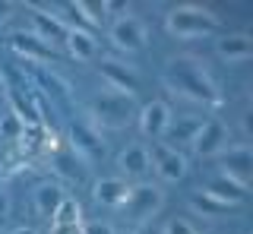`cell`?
Wrapping results in <instances>:
<instances>
[{
  "instance_id": "obj_26",
  "label": "cell",
  "mask_w": 253,
  "mask_h": 234,
  "mask_svg": "<svg viewBox=\"0 0 253 234\" xmlns=\"http://www.w3.org/2000/svg\"><path fill=\"white\" fill-rule=\"evenodd\" d=\"M162 234H200V231H196V225L190 218H171L162 228Z\"/></svg>"
},
{
  "instance_id": "obj_33",
  "label": "cell",
  "mask_w": 253,
  "mask_h": 234,
  "mask_svg": "<svg viewBox=\"0 0 253 234\" xmlns=\"http://www.w3.org/2000/svg\"><path fill=\"white\" fill-rule=\"evenodd\" d=\"M114 234H133V231H114Z\"/></svg>"
},
{
  "instance_id": "obj_11",
  "label": "cell",
  "mask_w": 253,
  "mask_h": 234,
  "mask_svg": "<svg viewBox=\"0 0 253 234\" xmlns=\"http://www.w3.org/2000/svg\"><path fill=\"white\" fill-rule=\"evenodd\" d=\"M98 73H101V79L108 82V89H114V92H130L133 95L136 85H139L136 67L126 64V60H117V57H101Z\"/></svg>"
},
{
  "instance_id": "obj_32",
  "label": "cell",
  "mask_w": 253,
  "mask_h": 234,
  "mask_svg": "<svg viewBox=\"0 0 253 234\" xmlns=\"http://www.w3.org/2000/svg\"><path fill=\"white\" fill-rule=\"evenodd\" d=\"M10 234H38V231H35V228H13Z\"/></svg>"
},
{
  "instance_id": "obj_1",
  "label": "cell",
  "mask_w": 253,
  "mask_h": 234,
  "mask_svg": "<svg viewBox=\"0 0 253 234\" xmlns=\"http://www.w3.org/2000/svg\"><path fill=\"white\" fill-rule=\"evenodd\" d=\"M162 82L168 85V92L193 101V105H203V108H218L221 105V92H218L215 79H212L209 70L203 67V60H196V57L168 60V67H165V73H162Z\"/></svg>"
},
{
  "instance_id": "obj_18",
  "label": "cell",
  "mask_w": 253,
  "mask_h": 234,
  "mask_svg": "<svg viewBox=\"0 0 253 234\" xmlns=\"http://www.w3.org/2000/svg\"><path fill=\"white\" fill-rule=\"evenodd\" d=\"M10 48L19 54V57H26V64H38V60H47L51 57V44H44L38 35L32 32H13L10 35Z\"/></svg>"
},
{
  "instance_id": "obj_25",
  "label": "cell",
  "mask_w": 253,
  "mask_h": 234,
  "mask_svg": "<svg viewBox=\"0 0 253 234\" xmlns=\"http://www.w3.org/2000/svg\"><path fill=\"white\" fill-rule=\"evenodd\" d=\"M193 209H196V212H203V215H221V212H231L228 206H221L218 199L206 196V193H200V196H193Z\"/></svg>"
},
{
  "instance_id": "obj_22",
  "label": "cell",
  "mask_w": 253,
  "mask_h": 234,
  "mask_svg": "<svg viewBox=\"0 0 253 234\" xmlns=\"http://www.w3.org/2000/svg\"><path fill=\"white\" fill-rule=\"evenodd\" d=\"M85 218H83V206L73 199V196H67L60 202V209L51 215V225H70V228H79Z\"/></svg>"
},
{
  "instance_id": "obj_23",
  "label": "cell",
  "mask_w": 253,
  "mask_h": 234,
  "mask_svg": "<svg viewBox=\"0 0 253 234\" xmlns=\"http://www.w3.org/2000/svg\"><path fill=\"white\" fill-rule=\"evenodd\" d=\"M22 133H26V123L19 120L13 111H6L0 117V139H10V143H19Z\"/></svg>"
},
{
  "instance_id": "obj_30",
  "label": "cell",
  "mask_w": 253,
  "mask_h": 234,
  "mask_svg": "<svg viewBox=\"0 0 253 234\" xmlns=\"http://www.w3.org/2000/svg\"><path fill=\"white\" fill-rule=\"evenodd\" d=\"M133 234H162V228L155 222H149V225H139V231H133Z\"/></svg>"
},
{
  "instance_id": "obj_3",
  "label": "cell",
  "mask_w": 253,
  "mask_h": 234,
  "mask_svg": "<svg viewBox=\"0 0 253 234\" xmlns=\"http://www.w3.org/2000/svg\"><path fill=\"white\" fill-rule=\"evenodd\" d=\"M221 26V19L209 6H200V3H180V6H171L168 16H165V32L177 41H193V38H209L215 35Z\"/></svg>"
},
{
  "instance_id": "obj_29",
  "label": "cell",
  "mask_w": 253,
  "mask_h": 234,
  "mask_svg": "<svg viewBox=\"0 0 253 234\" xmlns=\"http://www.w3.org/2000/svg\"><path fill=\"white\" fill-rule=\"evenodd\" d=\"M13 10H16L13 3H6V0H0V26H6V22L13 19Z\"/></svg>"
},
{
  "instance_id": "obj_4",
  "label": "cell",
  "mask_w": 253,
  "mask_h": 234,
  "mask_svg": "<svg viewBox=\"0 0 253 234\" xmlns=\"http://www.w3.org/2000/svg\"><path fill=\"white\" fill-rule=\"evenodd\" d=\"M108 41H111V48H117L121 54H139L149 44V29L136 13H121L108 26Z\"/></svg>"
},
{
  "instance_id": "obj_5",
  "label": "cell",
  "mask_w": 253,
  "mask_h": 234,
  "mask_svg": "<svg viewBox=\"0 0 253 234\" xmlns=\"http://www.w3.org/2000/svg\"><path fill=\"white\" fill-rule=\"evenodd\" d=\"M121 209L126 212V218H133L136 225H149V222H155V215L165 209V190L152 181H142L136 187H130L126 202Z\"/></svg>"
},
{
  "instance_id": "obj_20",
  "label": "cell",
  "mask_w": 253,
  "mask_h": 234,
  "mask_svg": "<svg viewBox=\"0 0 253 234\" xmlns=\"http://www.w3.org/2000/svg\"><path fill=\"white\" fill-rule=\"evenodd\" d=\"M63 44H67L70 57H76V60H95L98 57V38L89 29H70Z\"/></svg>"
},
{
  "instance_id": "obj_10",
  "label": "cell",
  "mask_w": 253,
  "mask_h": 234,
  "mask_svg": "<svg viewBox=\"0 0 253 234\" xmlns=\"http://www.w3.org/2000/svg\"><path fill=\"white\" fill-rule=\"evenodd\" d=\"M171 117L174 114H171V105H168V101H162V98L146 101V105L139 108V114H136L139 133L146 136V139H152V143H162V136H165V130H168Z\"/></svg>"
},
{
  "instance_id": "obj_7",
  "label": "cell",
  "mask_w": 253,
  "mask_h": 234,
  "mask_svg": "<svg viewBox=\"0 0 253 234\" xmlns=\"http://www.w3.org/2000/svg\"><path fill=\"white\" fill-rule=\"evenodd\" d=\"M149 161H152V171L158 174V181L162 184H177L187 177V155L171 149V146L165 143H152V149H149Z\"/></svg>"
},
{
  "instance_id": "obj_21",
  "label": "cell",
  "mask_w": 253,
  "mask_h": 234,
  "mask_svg": "<svg viewBox=\"0 0 253 234\" xmlns=\"http://www.w3.org/2000/svg\"><path fill=\"white\" fill-rule=\"evenodd\" d=\"M79 165H83V158H79L70 146H57V149H54V171H57V174L70 177V181H79V177H83V168Z\"/></svg>"
},
{
  "instance_id": "obj_15",
  "label": "cell",
  "mask_w": 253,
  "mask_h": 234,
  "mask_svg": "<svg viewBox=\"0 0 253 234\" xmlns=\"http://www.w3.org/2000/svg\"><path fill=\"white\" fill-rule=\"evenodd\" d=\"M200 130H203V117H196V114L171 117V123H168V130H165L162 143L180 152V146H190V143L196 139V133H200Z\"/></svg>"
},
{
  "instance_id": "obj_14",
  "label": "cell",
  "mask_w": 253,
  "mask_h": 234,
  "mask_svg": "<svg viewBox=\"0 0 253 234\" xmlns=\"http://www.w3.org/2000/svg\"><path fill=\"white\" fill-rule=\"evenodd\" d=\"M215 54L225 64H247V60L253 57V38L247 32H228V35H221L218 41H215Z\"/></svg>"
},
{
  "instance_id": "obj_24",
  "label": "cell",
  "mask_w": 253,
  "mask_h": 234,
  "mask_svg": "<svg viewBox=\"0 0 253 234\" xmlns=\"http://www.w3.org/2000/svg\"><path fill=\"white\" fill-rule=\"evenodd\" d=\"M70 6H73V13H79V19L89 22V26H101V19H105L101 3H85V0H76V3H70Z\"/></svg>"
},
{
  "instance_id": "obj_31",
  "label": "cell",
  "mask_w": 253,
  "mask_h": 234,
  "mask_svg": "<svg viewBox=\"0 0 253 234\" xmlns=\"http://www.w3.org/2000/svg\"><path fill=\"white\" fill-rule=\"evenodd\" d=\"M244 133H247V136L253 133V117H250V111L244 114Z\"/></svg>"
},
{
  "instance_id": "obj_28",
  "label": "cell",
  "mask_w": 253,
  "mask_h": 234,
  "mask_svg": "<svg viewBox=\"0 0 253 234\" xmlns=\"http://www.w3.org/2000/svg\"><path fill=\"white\" fill-rule=\"evenodd\" d=\"M10 215V190H6V184L0 181V222Z\"/></svg>"
},
{
  "instance_id": "obj_16",
  "label": "cell",
  "mask_w": 253,
  "mask_h": 234,
  "mask_svg": "<svg viewBox=\"0 0 253 234\" xmlns=\"http://www.w3.org/2000/svg\"><path fill=\"white\" fill-rule=\"evenodd\" d=\"M67 199V190H63L60 184H54V181H42V184H35V190H32V206H35V212L47 218L51 222V215L60 209V202Z\"/></svg>"
},
{
  "instance_id": "obj_13",
  "label": "cell",
  "mask_w": 253,
  "mask_h": 234,
  "mask_svg": "<svg viewBox=\"0 0 253 234\" xmlns=\"http://www.w3.org/2000/svg\"><path fill=\"white\" fill-rule=\"evenodd\" d=\"M32 35H38L44 44H60V41H67V32H70V26L63 22L60 16H54V13H47L42 10V6H32Z\"/></svg>"
},
{
  "instance_id": "obj_6",
  "label": "cell",
  "mask_w": 253,
  "mask_h": 234,
  "mask_svg": "<svg viewBox=\"0 0 253 234\" xmlns=\"http://www.w3.org/2000/svg\"><path fill=\"white\" fill-rule=\"evenodd\" d=\"M215 158H218V174L247 190L250 177H253V149H250V146L247 143L228 146V149H221Z\"/></svg>"
},
{
  "instance_id": "obj_2",
  "label": "cell",
  "mask_w": 253,
  "mask_h": 234,
  "mask_svg": "<svg viewBox=\"0 0 253 234\" xmlns=\"http://www.w3.org/2000/svg\"><path fill=\"white\" fill-rule=\"evenodd\" d=\"M139 108H136V95H130V92H114V89H105L98 92V95L92 98L89 105V123L95 130H111V133H117V130H126L133 120H136Z\"/></svg>"
},
{
  "instance_id": "obj_8",
  "label": "cell",
  "mask_w": 253,
  "mask_h": 234,
  "mask_svg": "<svg viewBox=\"0 0 253 234\" xmlns=\"http://www.w3.org/2000/svg\"><path fill=\"white\" fill-rule=\"evenodd\" d=\"M114 165H117V177L121 181H136L142 184L149 177V171H152V161H149V149L142 143H130V146H124L121 152H117V158H114Z\"/></svg>"
},
{
  "instance_id": "obj_9",
  "label": "cell",
  "mask_w": 253,
  "mask_h": 234,
  "mask_svg": "<svg viewBox=\"0 0 253 234\" xmlns=\"http://www.w3.org/2000/svg\"><path fill=\"white\" fill-rule=\"evenodd\" d=\"M228 139H231L228 123L218 120V117H212V120H203V130L196 133L193 143H190V149H193V155H200V158H215L221 149L231 146Z\"/></svg>"
},
{
  "instance_id": "obj_19",
  "label": "cell",
  "mask_w": 253,
  "mask_h": 234,
  "mask_svg": "<svg viewBox=\"0 0 253 234\" xmlns=\"http://www.w3.org/2000/svg\"><path fill=\"white\" fill-rule=\"evenodd\" d=\"M203 193H206V196H212V199H218L221 206H228V209L241 206V202L247 199V190H244V187L231 184L228 177H221V174H215V177H212V181L203 187Z\"/></svg>"
},
{
  "instance_id": "obj_27",
  "label": "cell",
  "mask_w": 253,
  "mask_h": 234,
  "mask_svg": "<svg viewBox=\"0 0 253 234\" xmlns=\"http://www.w3.org/2000/svg\"><path fill=\"white\" fill-rule=\"evenodd\" d=\"M79 234H114L108 222H83V231Z\"/></svg>"
},
{
  "instance_id": "obj_12",
  "label": "cell",
  "mask_w": 253,
  "mask_h": 234,
  "mask_svg": "<svg viewBox=\"0 0 253 234\" xmlns=\"http://www.w3.org/2000/svg\"><path fill=\"white\" fill-rule=\"evenodd\" d=\"M67 146L83 161H95L101 152H105V139H101V133L92 127V123H73V127H70V143Z\"/></svg>"
},
{
  "instance_id": "obj_34",
  "label": "cell",
  "mask_w": 253,
  "mask_h": 234,
  "mask_svg": "<svg viewBox=\"0 0 253 234\" xmlns=\"http://www.w3.org/2000/svg\"><path fill=\"white\" fill-rule=\"evenodd\" d=\"M0 225H3V222H0Z\"/></svg>"
},
{
  "instance_id": "obj_17",
  "label": "cell",
  "mask_w": 253,
  "mask_h": 234,
  "mask_svg": "<svg viewBox=\"0 0 253 234\" xmlns=\"http://www.w3.org/2000/svg\"><path fill=\"white\" fill-rule=\"evenodd\" d=\"M126 193H130V184L121 181V177H101V181H95L92 187V196L98 206H108V209H121L126 202Z\"/></svg>"
}]
</instances>
